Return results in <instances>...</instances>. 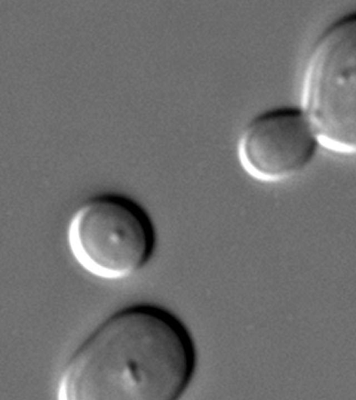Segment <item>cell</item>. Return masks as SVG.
I'll list each match as a JSON object with an SVG mask.
<instances>
[{"mask_svg":"<svg viewBox=\"0 0 356 400\" xmlns=\"http://www.w3.org/2000/svg\"><path fill=\"white\" fill-rule=\"evenodd\" d=\"M196 353L186 326L153 305L124 308L105 319L68 361L64 400H174L188 388Z\"/></svg>","mask_w":356,"mask_h":400,"instance_id":"1","label":"cell"},{"mask_svg":"<svg viewBox=\"0 0 356 400\" xmlns=\"http://www.w3.org/2000/svg\"><path fill=\"white\" fill-rule=\"evenodd\" d=\"M300 99L318 147L356 156V12L334 22L316 41Z\"/></svg>","mask_w":356,"mask_h":400,"instance_id":"2","label":"cell"},{"mask_svg":"<svg viewBox=\"0 0 356 400\" xmlns=\"http://www.w3.org/2000/svg\"><path fill=\"white\" fill-rule=\"evenodd\" d=\"M73 256L99 278L119 279L143 268L156 246L153 223L134 201L116 194L93 197L73 214L68 226Z\"/></svg>","mask_w":356,"mask_h":400,"instance_id":"3","label":"cell"},{"mask_svg":"<svg viewBox=\"0 0 356 400\" xmlns=\"http://www.w3.org/2000/svg\"><path fill=\"white\" fill-rule=\"evenodd\" d=\"M318 147L301 110L278 108L260 112L246 124L237 151L241 167L250 177L276 183L302 173Z\"/></svg>","mask_w":356,"mask_h":400,"instance_id":"4","label":"cell"}]
</instances>
